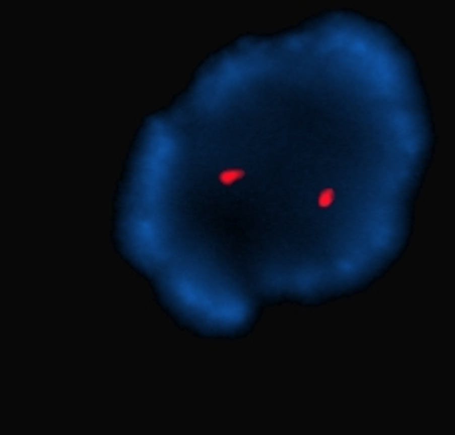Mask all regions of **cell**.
Wrapping results in <instances>:
<instances>
[{
    "instance_id": "6da1fadb",
    "label": "cell",
    "mask_w": 455,
    "mask_h": 435,
    "mask_svg": "<svg viewBox=\"0 0 455 435\" xmlns=\"http://www.w3.org/2000/svg\"><path fill=\"white\" fill-rule=\"evenodd\" d=\"M245 176V171L243 169H235V167H227V169H223L221 173H219V182L221 184H225V187H229V184H235L239 178H243Z\"/></svg>"
},
{
    "instance_id": "7a4b0ae2",
    "label": "cell",
    "mask_w": 455,
    "mask_h": 435,
    "mask_svg": "<svg viewBox=\"0 0 455 435\" xmlns=\"http://www.w3.org/2000/svg\"><path fill=\"white\" fill-rule=\"evenodd\" d=\"M333 201H335V191H333V189L323 191L321 197H319V205H321V207H329Z\"/></svg>"
}]
</instances>
